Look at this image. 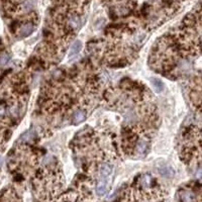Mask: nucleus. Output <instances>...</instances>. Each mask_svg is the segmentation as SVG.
Here are the masks:
<instances>
[{"label":"nucleus","instance_id":"obj_1","mask_svg":"<svg viewBox=\"0 0 202 202\" xmlns=\"http://www.w3.org/2000/svg\"><path fill=\"white\" fill-rule=\"evenodd\" d=\"M109 177H104V176H100L98 178L97 185H96V193L98 196H103L106 194V192L108 191V186H109Z\"/></svg>","mask_w":202,"mask_h":202},{"label":"nucleus","instance_id":"obj_11","mask_svg":"<svg viewBox=\"0 0 202 202\" xmlns=\"http://www.w3.org/2000/svg\"><path fill=\"white\" fill-rule=\"evenodd\" d=\"M2 162H3V160H2V158H1V156H0V166L2 165Z\"/></svg>","mask_w":202,"mask_h":202},{"label":"nucleus","instance_id":"obj_10","mask_svg":"<svg viewBox=\"0 0 202 202\" xmlns=\"http://www.w3.org/2000/svg\"><path fill=\"white\" fill-rule=\"evenodd\" d=\"M197 177H198V178H202V170L198 171V173H197Z\"/></svg>","mask_w":202,"mask_h":202},{"label":"nucleus","instance_id":"obj_7","mask_svg":"<svg viewBox=\"0 0 202 202\" xmlns=\"http://www.w3.org/2000/svg\"><path fill=\"white\" fill-rule=\"evenodd\" d=\"M184 202H192L193 201V194L190 192H185L182 196Z\"/></svg>","mask_w":202,"mask_h":202},{"label":"nucleus","instance_id":"obj_6","mask_svg":"<svg viewBox=\"0 0 202 202\" xmlns=\"http://www.w3.org/2000/svg\"><path fill=\"white\" fill-rule=\"evenodd\" d=\"M151 82H152L153 87L155 88V90H156L157 92H162L163 91V89H164V84L162 83L161 80L156 79V78H152Z\"/></svg>","mask_w":202,"mask_h":202},{"label":"nucleus","instance_id":"obj_3","mask_svg":"<svg viewBox=\"0 0 202 202\" xmlns=\"http://www.w3.org/2000/svg\"><path fill=\"white\" fill-rule=\"evenodd\" d=\"M32 32H33V25L31 23H27V24H24L23 27L20 28L19 34H20V37H24L29 36Z\"/></svg>","mask_w":202,"mask_h":202},{"label":"nucleus","instance_id":"obj_2","mask_svg":"<svg viewBox=\"0 0 202 202\" xmlns=\"http://www.w3.org/2000/svg\"><path fill=\"white\" fill-rule=\"evenodd\" d=\"M112 170H113V167L109 165V164H102L100 167V170H99V175L100 176H104V177H109L112 173Z\"/></svg>","mask_w":202,"mask_h":202},{"label":"nucleus","instance_id":"obj_9","mask_svg":"<svg viewBox=\"0 0 202 202\" xmlns=\"http://www.w3.org/2000/svg\"><path fill=\"white\" fill-rule=\"evenodd\" d=\"M5 113V106L4 105H0V116H2Z\"/></svg>","mask_w":202,"mask_h":202},{"label":"nucleus","instance_id":"obj_4","mask_svg":"<svg viewBox=\"0 0 202 202\" xmlns=\"http://www.w3.org/2000/svg\"><path fill=\"white\" fill-rule=\"evenodd\" d=\"M81 49H82V42H81L80 41L75 42L74 44L72 45V47H71V50H70V53H69V56H70V57H74V56H76L81 51Z\"/></svg>","mask_w":202,"mask_h":202},{"label":"nucleus","instance_id":"obj_8","mask_svg":"<svg viewBox=\"0 0 202 202\" xmlns=\"http://www.w3.org/2000/svg\"><path fill=\"white\" fill-rule=\"evenodd\" d=\"M9 61V56L7 54H3L1 57H0V66H4L5 64L8 63Z\"/></svg>","mask_w":202,"mask_h":202},{"label":"nucleus","instance_id":"obj_5","mask_svg":"<svg viewBox=\"0 0 202 202\" xmlns=\"http://www.w3.org/2000/svg\"><path fill=\"white\" fill-rule=\"evenodd\" d=\"M85 117H86V112H85V111L78 110V111H76V112L74 113V115H73V122H74L75 124L80 123L85 119Z\"/></svg>","mask_w":202,"mask_h":202}]
</instances>
